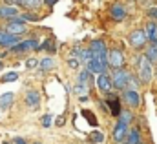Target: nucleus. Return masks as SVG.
<instances>
[{
    "label": "nucleus",
    "instance_id": "obj_18",
    "mask_svg": "<svg viewBox=\"0 0 157 144\" xmlns=\"http://www.w3.org/2000/svg\"><path fill=\"white\" fill-rule=\"evenodd\" d=\"M144 31H146V36H148V42H157V24L155 22H150Z\"/></svg>",
    "mask_w": 157,
    "mask_h": 144
},
{
    "label": "nucleus",
    "instance_id": "obj_17",
    "mask_svg": "<svg viewBox=\"0 0 157 144\" xmlns=\"http://www.w3.org/2000/svg\"><path fill=\"white\" fill-rule=\"evenodd\" d=\"M126 144H141V133L139 130H128L126 133Z\"/></svg>",
    "mask_w": 157,
    "mask_h": 144
},
{
    "label": "nucleus",
    "instance_id": "obj_10",
    "mask_svg": "<svg viewBox=\"0 0 157 144\" xmlns=\"http://www.w3.org/2000/svg\"><path fill=\"white\" fill-rule=\"evenodd\" d=\"M126 133H128V124H124V122L119 120L117 124H115V128H113V139L117 142H121V141L126 139Z\"/></svg>",
    "mask_w": 157,
    "mask_h": 144
},
{
    "label": "nucleus",
    "instance_id": "obj_13",
    "mask_svg": "<svg viewBox=\"0 0 157 144\" xmlns=\"http://www.w3.org/2000/svg\"><path fill=\"white\" fill-rule=\"evenodd\" d=\"M110 15H112V18L113 20H124L126 18V9L121 6V4H115V6H112V9H110Z\"/></svg>",
    "mask_w": 157,
    "mask_h": 144
},
{
    "label": "nucleus",
    "instance_id": "obj_30",
    "mask_svg": "<svg viewBox=\"0 0 157 144\" xmlns=\"http://www.w3.org/2000/svg\"><path fill=\"white\" fill-rule=\"evenodd\" d=\"M26 66H28V68H37V66H39V60H37V59H29V60L26 62Z\"/></svg>",
    "mask_w": 157,
    "mask_h": 144
},
{
    "label": "nucleus",
    "instance_id": "obj_20",
    "mask_svg": "<svg viewBox=\"0 0 157 144\" xmlns=\"http://www.w3.org/2000/svg\"><path fill=\"white\" fill-rule=\"evenodd\" d=\"M13 99H15V95H13V93H6V95H2V97H0V108L7 109L9 106H11Z\"/></svg>",
    "mask_w": 157,
    "mask_h": 144
},
{
    "label": "nucleus",
    "instance_id": "obj_12",
    "mask_svg": "<svg viewBox=\"0 0 157 144\" xmlns=\"http://www.w3.org/2000/svg\"><path fill=\"white\" fill-rule=\"evenodd\" d=\"M106 68H108V66L102 64V62H99L97 59L88 60V70H90L91 73H99V75H101V73H106Z\"/></svg>",
    "mask_w": 157,
    "mask_h": 144
},
{
    "label": "nucleus",
    "instance_id": "obj_33",
    "mask_svg": "<svg viewBox=\"0 0 157 144\" xmlns=\"http://www.w3.org/2000/svg\"><path fill=\"white\" fill-rule=\"evenodd\" d=\"M148 15H150L154 20H157V7H152V9H148Z\"/></svg>",
    "mask_w": 157,
    "mask_h": 144
},
{
    "label": "nucleus",
    "instance_id": "obj_32",
    "mask_svg": "<svg viewBox=\"0 0 157 144\" xmlns=\"http://www.w3.org/2000/svg\"><path fill=\"white\" fill-rule=\"evenodd\" d=\"M86 88H88L86 84H82V82H78V84H77V88H75V91H77V93H84V91H86Z\"/></svg>",
    "mask_w": 157,
    "mask_h": 144
},
{
    "label": "nucleus",
    "instance_id": "obj_39",
    "mask_svg": "<svg viewBox=\"0 0 157 144\" xmlns=\"http://www.w3.org/2000/svg\"><path fill=\"white\" fill-rule=\"evenodd\" d=\"M6 144H9V142H6Z\"/></svg>",
    "mask_w": 157,
    "mask_h": 144
},
{
    "label": "nucleus",
    "instance_id": "obj_2",
    "mask_svg": "<svg viewBox=\"0 0 157 144\" xmlns=\"http://www.w3.org/2000/svg\"><path fill=\"white\" fill-rule=\"evenodd\" d=\"M130 44H132V47H135V49L146 47V44H148L146 31H144V29H135V31H132V33H130Z\"/></svg>",
    "mask_w": 157,
    "mask_h": 144
},
{
    "label": "nucleus",
    "instance_id": "obj_24",
    "mask_svg": "<svg viewBox=\"0 0 157 144\" xmlns=\"http://www.w3.org/2000/svg\"><path fill=\"white\" fill-rule=\"evenodd\" d=\"M119 117H121L119 120H121V122H124V124H128V122H132V120H133V115H132L130 111H121V113H119Z\"/></svg>",
    "mask_w": 157,
    "mask_h": 144
},
{
    "label": "nucleus",
    "instance_id": "obj_23",
    "mask_svg": "<svg viewBox=\"0 0 157 144\" xmlns=\"http://www.w3.org/2000/svg\"><path fill=\"white\" fill-rule=\"evenodd\" d=\"M40 4V0H20V6H24V7H28V9H37Z\"/></svg>",
    "mask_w": 157,
    "mask_h": 144
},
{
    "label": "nucleus",
    "instance_id": "obj_37",
    "mask_svg": "<svg viewBox=\"0 0 157 144\" xmlns=\"http://www.w3.org/2000/svg\"><path fill=\"white\" fill-rule=\"evenodd\" d=\"M80 102H88V95H82L80 97Z\"/></svg>",
    "mask_w": 157,
    "mask_h": 144
},
{
    "label": "nucleus",
    "instance_id": "obj_9",
    "mask_svg": "<svg viewBox=\"0 0 157 144\" xmlns=\"http://www.w3.org/2000/svg\"><path fill=\"white\" fill-rule=\"evenodd\" d=\"M124 100H126L128 106H132V108H139V106H141V97H139V93H137L135 89H126V91H124Z\"/></svg>",
    "mask_w": 157,
    "mask_h": 144
},
{
    "label": "nucleus",
    "instance_id": "obj_40",
    "mask_svg": "<svg viewBox=\"0 0 157 144\" xmlns=\"http://www.w3.org/2000/svg\"><path fill=\"white\" fill-rule=\"evenodd\" d=\"M37 144H40V142H37Z\"/></svg>",
    "mask_w": 157,
    "mask_h": 144
},
{
    "label": "nucleus",
    "instance_id": "obj_3",
    "mask_svg": "<svg viewBox=\"0 0 157 144\" xmlns=\"http://www.w3.org/2000/svg\"><path fill=\"white\" fill-rule=\"evenodd\" d=\"M139 78L144 84H148L152 80V62L146 57H141V60H139Z\"/></svg>",
    "mask_w": 157,
    "mask_h": 144
},
{
    "label": "nucleus",
    "instance_id": "obj_35",
    "mask_svg": "<svg viewBox=\"0 0 157 144\" xmlns=\"http://www.w3.org/2000/svg\"><path fill=\"white\" fill-rule=\"evenodd\" d=\"M13 142H15V144H26V141H24V139H20V137H15V139H13Z\"/></svg>",
    "mask_w": 157,
    "mask_h": 144
},
{
    "label": "nucleus",
    "instance_id": "obj_5",
    "mask_svg": "<svg viewBox=\"0 0 157 144\" xmlns=\"http://www.w3.org/2000/svg\"><path fill=\"white\" fill-rule=\"evenodd\" d=\"M97 88H99L102 93H110V91L113 89V82H112V78H110L106 73H101V75L97 77Z\"/></svg>",
    "mask_w": 157,
    "mask_h": 144
},
{
    "label": "nucleus",
    "instance_id": "obj_27",
    "mask_svg": "<svg viewBox=\"0 0 157 144\" xmlns=\"http://www.w3.org/2000/svg\"><path fill=\"white\" fill-rule=\"evenodd\" d=\"M82 115H84V117H88V122H90L91 126H97V120H95V117H93V113H91V111H86V109H84V111H82Z\"/></svg>",
    "mask_w": 157,
    "mask_h": 144
},
{
    "label": "nucleus",
    "instance_id": "obj_22",
    "mask_svg": "<svg viewBox=\"0 0 157 144\" xmlns=\"http://www.w3.org/2000/svg\"><path fill=\"white\" fill-rule=\"evenodd\" d=\"M88 141H90L91 144L102 142V141H104V135H102V131H91L90 137H88Z\"/></svg>",
    "mask_w": 157,
    "mask_h": 144
},
{
    "label": "nucleus",
    "instance_id": "obj_6",
    "mask_svg": "<svg viewBox=\"0 0 157 144\" xmlns=\"http://www.w3.org/2000/svg\"><path fill=\"white\" fill-rule=\"evenodd\" d=\"M6 31H7V33H11V35H22V33L26 31V24H24L20 18H13V20L7 24Z\"/></svg>",
    "mask_w": 157,
    "mask_h": 144
},
{
    "label": "nucleus",
    "instance_id": "obj_4",
    "mask_svg": "<svg viewBox=\"0 0 157 144\" xmlns=\"http://www.w3.org/2000/svg\"><path fill=\"white\" fill-rule=\"evenodd\" d=\"M108 66L113 70H119L124 66V55L121 49H110L108 51Z\"/></svg>",
    "mask_w": 157,
    "mask_h": 144
},
{
    "label": "nucleus",
    "instance_id": "obj_15",
    "mask_svg": "<svg viewBox=\"0 0 157 144\" xmlns=\"http://www.w3.org/2000/svg\"><path fill=\"white\" fill-rule=\"evenodd\" d=\"M106 106L110 108V113H112L113 117H117L119 113H121V106H119V99H117V97H113V95H108Z\"/></svg>",
    "mask_w": 157,
    "mask_h": 144
},
{
    "label": "nucleus",
    "instance_id": "obj_14",
    "mask_svg": "<svg viewBox=\"0 0 157 144\" xmlns=\"http://www.w3.org/2000/svg\"><path fill=\"white\" fill-rule=\"evenodd\" d=\"M18 15L17 7L15 6H0V18H15Z\"/></svg>",
    "mask_w": 157,
    "mask_h": 144
},
{
    "label": "nucleus",
    "instance_id": "obj_28",
    "mask_svg": "<svg viewBox=\"0 0 157 144\" xmlns=\"http://www.w3.org/2000/svg\"><path fill=\"white\" fill-rule=\"evenodd\" d=\"M22 18H24V20H33V22H35V20H39V17H37V15H33V13H26V15H22Z\"/></svg>",
    "mask_w": 157,
    "mask_h": 144
},
{
    "label": "nucleus",
    "instance_id": "obj_21",
    "mask_svg": "<svg viewBox=\"0 0 157 144\" xmlns=\"http://www.w3.org/2000/svg\"><path fill=\"white\" fill-rule=\"evenodd\" d=\"M53 66H55V60H53L51 57H46V59H42V62H40V70H42V71H49Z\"/></svg>",
    "mask_w": 157,
    "mask_h": 144
},
{
    "label": "nucleus",
    "instance_id": "obj_16",
    "mask_svg": "<svg viewBox=\"0 0 157 144\" xmlns=\"http://www.w3.org/2000/svg\"><path fill=\"white\" fill-rule=\"evenodd\" d=\"M39 102H40L39 91H28V95H26V104H28L29 108H37Z\"/></svg>",
    "mask_w": 157,
    "mask_h": 144
},
{
    "label": "nucleus",
    "instance_id": "obj_26",
    "mask_svg": "<svg viewBox=\"0 0 157 144\" xmlns=\"http://www.w3.org/2000/svg\"><path fill=\"white\" fill-rule=\"evenodd\" d=\"M18 78V73L11 71V73H6L4 77H2V82H13V80H17Z\"/></svg>",
    "mask_w": 157,
    "mask_h": 144
},
{
    "label": "nucleus",
    "instance_id": "obj_19",
    "mask_svg": "<svg viewBox=\"0 0 157 144\" xmlns=\"http://www.w3.org/2000/svg\"><path fill=\"white\" fill-rule=\"evenodd\" d=\"M91 80H93V73L86 68L84 71L80 73V77H78V82H82V84H86V86H91Z\"/></svg>",
    "mask_w": 157,
    "mask_h": 144
},
{
    "label": "nucleus",
    "instance_id": "obj_8",
    "mask_svg": "<svg viewBox=\"0 0 157 144\" xmlns=\"http://www.w3.org/2000/svg\"><path fill=\"white\" fill-rule=\"evenodd\" d=\"M28 49H39V46H37V40H33V38H29V40H24V42H17L13 47H11V51H15V53H20V51H28Z\"/></svg>",
    "mask_w": 157,
    "mask_h": 144
},
{
    "label": "nucleus",
    "instance_id": "obj_29",
    "mask_svg": "<svg viewBox=\"0 0 157 144\" xmlns=\"http://www.w3.org/2000/svg\"><path fill=\"white\" fill-rule=\"evenodd\" d=\"M49 124H51V115H44V117H42V126L48 128Z\"/></svg>",
    "mask_w": 157,
    "mask_h": 144
},
{
    "label": "nucleus",
    "instance_id": "obj_36",
    "mask_svg": "<svg viewBox=\"0 0 157 144\" xmlns=\"http://www.w3.org/2000/svg\"><path fill=\"white\" fill-rule=\"evenodd\" d=\"M57 2H59V0H44V4H46V6H55Z\"/></svg>",
    "mask_w": 157,
    "mask_h": 144
},
{
    "label": "nucleus",
    "instance_id": "obj_11",
    "mask_svg": "<svg viewBox=\"0 0 157 144\" xmlns=\"http://www.w3.org/2000/svg\"><path fill=\"white\" fill-rule=\"evenodd\" d=\"M144 57H146L152 64H157V42H150V44H146Z\"/></svg>",
    "mask_w": 157,
    "mask_h": 144
},
{
    "label": "nucleus",
    "instance_id": "obj_34",
    "mask_svg": "<svg viewBox=\"0 0 157 144\" xmlns=\"http://www.w3.org/2000/svg\"><path fill=\"white\" fill-rule=\"evenodd\" d=\"M7 6H20V0H6Z\"/></svg>",
    "mask_w": 157,
    "mask_h": 144
},
{
    "label": "nucleus",
    "instance_id": "obj_7",
    "mask_svg": "<svg viewBox=\"0 0 157 144\" xmlns=\"http://www.w3.org/2000/svg\"><path fill=\"white\" fill-rule=\"evenodd\" d=\"M18 42V35H11L6 29H0V46L4 47H13Z\"/></svg>",
    "mask_w": 157,
    "mask_h": 144
},
{
    "label": "nucleus",
    "instance_id": "obj_31",
    "mask_svg": "<svg viewBox=\"0 0 157 144\" xmlns=\"http://www.w3.org/2000/svg\"><path fill=\"white\" fill-rule=\"evenodd\" d=\"M68 64H70L71 68H78V59H75V57H70V60H68Z\"/></svg>",
    "mask_w": 157,
    "mask_h": 144
},
{
    "label": "nucleus",
    "instance_id": "obj_1",
    "mask_svg": "<svg viewBox=\"0 0 157 144\" xmlns=\"http://www.w3.org/2000/svg\"><path fill=\"white\" fill-rule=\"evenodd\" d=\"M128 80H130V73L126 71V70L119 68V70L113 71V78H112V82H113V88H115V89H119V91L126 89V88H128Z\"/></svg>",
    "mask_w": 157,
    "mask_h": 144
},
{
    "label": "nucleus",
    "instance_id": "obj_38",
    "mask_svg": "<svg viewBox=\"0 0 157 144\" xmlns=\"http://www.w3.org/2000/svg\"><path fill=\"white\" fill-rule=\"evenodd\" d=\"M0 70H2V64H0Z\"/></svg>",
    "mask_w": 157,
    "mask_h": 144
},
{
    "label": "nucleus",
    "instance_id": "obj_25",
    "mask_svg": "<svg viewBox=\"0 0 157 144\" xmlns=\"http://www.w3.org/2000/svg\"><path fill=\"white\" fill-rule=\"evenodd\" d=\"M42 47H44V49H48V51H51V53H53V51H57V46H55V40H53V38H48V40L42 44Z\"/></svg>",
    "mask_w": 157,
    "mask_h": 144
}]
</instances>
